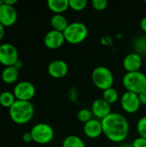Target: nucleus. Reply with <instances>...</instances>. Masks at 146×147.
<instances>
[{
	"instance_id": "f257e3e1",
	"label": "nucleus",
	"mask_w": 146,
	"mask_h": 147,
	"mask_svg": "<svg viewBox=\"0 0 146 147\" xmlns=\"http://www.w3.org/2000/svg\"><path fill=\"white\" fill-rule=\"evenodd\" d=\"M103 134L114 143H122L130 132V124L127 118L118 112H112L102 120Z\"/></svg>"
},
{
	"instance_id": "f03ea898",
	"label": "nucleus",
	"mask_w": 146,
	"mask_h": 147,
	"mask_svg": "<svg viewBox=\"0 0 146 147\" xmlns=\"http://www.w3.org/2000/svg\"><path fill=\"white\" fill-rule=\"evenodd\" d=\"M9 115L15 123L23 125L33 119L34 115V107L31 102L16 100L9 109Z\"/></svg>"
},
{
	"instance_id": "7ed1b4c3",
	"label": "nucleus",
	"mask_w": 146,
	"mask_h": 147,
	"mask_svg": "<svg viewBox=\"0 0 146 147\" xmlns=\"http://www.w3.org/2000/svg\"><path fill=\"white\" fill-rule=\"evenodd\" d=\"M63 34L66 42L72 45H77L86 40L89 29L83 22L76 21L70 22Z\"/></svg>"
},
{
	"instance_id": "20e7f679",
	"label": "nucleus",
	"mask_w": 146,
	"mask_h": 147,
	"mask_svg": "<svg viewBox=\"0 0 146 147\" xmlns=\"http://www.w3.org/2000/svg\"><path fill=\"white\" fill-rule=\"evenodd\" d=\"M122 84L126 91L139 95L146 90V74L141 71L126 72L122 78Z\"/></svg>"
},
{
	"instance_id": "39448f33",
	"label": "nucleus",
	"mask_w": 146,
	"mask_h": 147,
	"mask_svg": "<svg viewBox=\"0 0 146 147\" xmlns=\"http://www.w3.org/2000/svg\"><path fill=\"white\" fill-rule=\"evenodd\" d=\"M91 79L95 86L102 91L113 87L114 83V76L112 71L104 65H99L93 69Z\"/></svg>"
},
{
	"instance_id": "423d86ee",
	"label": "nucleus",
	"mask_w": 146,
	"mask_h": 147,
	"mask_svg": "<svg viewBox=\"0 0 146 147\" xmlns=\"http://www.w3.org/2000/svg\"><path fill=\"white\" fill-rule=\"evenodd\" d=\"M33 141L40 145L50 143L54 138V130L47 123H37L30 130Z\"/></svg>"
},
{
	"instance_id": "0eeeda50",
	"label": "nucleus",
	"mask_w": 146,
	"mask_h": 147,
	"mask_svg": "<svg viewBox=\"0 0 146 147\" xmlns=\"http://www.w3.org/2000/svg\"><path fill=\"white\" fill-rule=\"evenodd\" d=\"M12 92L16 100L30 102L34 97L36 90L31 82L21 81L15 84Z\"/></svg>"
},
{
	"instance_id": "6e6552de",
	"label": "nucleus",
	"mask_w": 146,
	"mask_h": 147,
	"mask_svg": "<svg viewBox=\"0 0 146 147\" xmlns=\"http://www.w3.org/2000/svg\"><path fill=\"white\" fill-rule=\"evenodd\" d=\"M120 102L122 109L127 114L137 113L142 106L139 95L126 90L121 95Z\"/></svg>"
},
{
	"instance_id": "1a4fd4ad",
	"label": "nucleus",
	"mask_w": 146,
	"mask_h": 147,
	"mask_svg": "<svg viewBox=\"0 0 146 147\" xmlns=\"http://www.w3.org/2000/svg\"><path fill=\"white\" fill-rule=\"evenodd\" d=\"M19 59L17 48L10 43H3L0 45V64L6 66L14 65Z\"/></svg>"
},
{
	"instance_id": "9d476101",
	"label": "nucleus",
	"mask_w": 146,
	"mask_h": 147,
	"mask_svg": "<svg viewBox=\"0 0 146 147\" xmlns=\"http://www.w3.org/2000/svg\"><path fill=\"white\" fill-rule=\"evenodd\" d=\"M47 72L53 78H63L69 72V65L63 59H54L49 63Z\"/></svg>"
},
{
	"instance_id": "9b49d317",
	"label": "nucleus",
	"mask_w": 146,
	"mask_h": 147,
	"mask_svg": "<svg viewBox=\"0 0 146 147\" xmlns=\"http://www.w3.org/2000/svg\"><path fill=\"white\" fill-rule=\"evenodd\" d=\"M65 42V36L63 32L51 29L48 31L44 37V44L45 46L51 50H56L61 47Z\"/></svg>"
},
{
	"instance_id": "f8f14e48",
	"label": "nucleus",
	"mask_w": 146,
	"mask_h": 147,
	"mask_svg": "<svg viewBox=\"0 0 146 147\" xmlns=\"http://www.w3.org/2000/svg\"><path fill=\"white\" fill-rule=\"evenodd\" d=\"M18 14L14 6L2 4L0 6V23L5 27H10L17 21Z\"/></svg>"
},
{
	"instance_id": "ddd939ff",
	"label": "nucleus",
	"mask_w": 146,
	"mask_h": 147,
	"mask_svg": "<svg viewBox=\"0 0 146 147\" xmlns=\"http://www.w3.org/2000/svg\"><path fill=\"white\" fill-rule=\"evenodd\" d=\"M122 65L126 72L139 71L143 65V57L135 52L129 53L124 57Z\"/></svg>"
},
{
	"instance_id": "4468645a",
	"label": "nucleus",
	"mask_w": 146,
	"mask_h": 147,
	"mask_svg": "<svg viewBox=\"0 0 146 147\" xmlns=\"http://www.w3.org/2000/svg\"><path fill=\"white\" fill-rule=\"evenodd\" d=\"M90 110L93 114L94 118H96L101 121L113 112L111 105L108 103L104 99H102V97L97 98L92 102Z\"/></svg>"
},
{
	"instance_id": "2eb2a0df",
	"label": "nucleus",
	"mask_w": 146,
	"mask_h": 147,
	"mask_svg": "<svg viewBox=\"0 0 146 147\" xmlns=\"http://www.w3.org/2000/svg\"><path fill=\"white\" fill-rule=\"evenodd\" d=\"M83 134L89 139H97L103 134L102 121L93 118L83 124Z\"/></svg>"
},
{
	"instance_id": "dca6fc26",
	"label": "nucleus",
	"mask_w": 146,
	"mask_h": 147,
	"mask_svg": "<svg viewBox=\"0 0 146 147\" xmlns=\"http://www.w3.org/2000/svg\"><path fill=\"white\" fill-rule=\"evenodd\" d=\"M19 77V70L16 69L14 65L6 66L2 71L1 73V79L3 83L7 84H14L17 81Z\"/></svg>"
},
{
	"instance_id": "f3484780",
	"label": "nucleus",
	"mask_w": 146,
	"mask_h": 147,
	"mask_svg": "<svg viewBox=\"0 0 146 147\" xmlns=\"http://www.w3.org/2000/svg\"><path fill=\"white\" fill-rule=\"evenodd\" d=\"M50 24L54 30L64 32L69 25L67 18L63 14H54L50 19Z\"/></svg>"
},
{
	"instance_id": "a211bd4d",
	"label": "nucleus",
	"mask_w": 146,
	"mask_h": 147,
	"mask_svg": "<svg viewBox=\"0 0 146 147\" xmlns=\"http://www.w3.org/2000/svg\"><path fill=\"white\" fill-rule=\"evenodd\" d=\"M48 9L54 14H63L69 8V0H48Z\"/></svg>"
},
{
	"instance_id": "6ab92c4d",
	"label": "nucleus",
	"mask_w": 146,
	"mask_h": 147,
	"mask_svg": "<svg viewBox=\"0 0 146 147\" xmlns=\"http://www.w3.org/2000/svg\"><path fill=\"white\" fill-rule=\"evenodd\" d=\"M133 47V52L139 53L142 57L146 56V35L142 34L137 36L132 44Z\"/></svg>"
},
{
	"instance_id": "aec40b11",
	"label": "nucleus",
	"mask_w": 146,
	"mask_h": 147,
	"mask_svg": "<svg viewBox=\"0 0 146 147\" xmlns=\"http://www.w3.org/2000/svg\"><path fill=\"white\" fill-rule=\"evenodd\" d=\"M62 147H86V145L81 137L71 134L66 136L62 142Z\"/></svg>"
},
{
	"instance_id": "412c9836",
	"label": "nucleus",
	"mask_w": 146,
	"mask_h": 147,
	"mask_svg": "<svg viewBox=\"0 0 146 147\" xmlns=\"http://www.w3.org/2000/svg\"><path fill=\"white\" fill-rule=\"evenodd\" d=\"M120 98V96L118 90L114 87L107 89V90H103V92H102V99H104L110 105L115 103Z\"/></svg>"
},
{
	"instance_id": "4be33fe9",
	"label": "nucleus",
	"mask_w": 146,
	"mask_h": 147,
	"mask_svg": "<svg viewBox=\"0 0 146 147\" xmlns=\"http://www.w3.org/2000/svg\"><path fill=\"white\" fill-rule=\"evenodd\" d=\"M16 101L13 92L11 91H3L0 94V105L3 108L9 109Z\"/></svg>"
},
{
	"instance_id": "5701e85b",
	"label": "nucleus",
	"mask_w": 146,
	"mask_h": 147,
	"mask_svg": "<svg viewBox=\"0 0 146 147\" xmlns=\"http://www.w3.org/2000/svg\"><path fill=\"white\" fill-rule=\"evenodd\" d=\"M77 117L78 121L83 122V124L94 118L90 109H87V108H83V109H79L77 114Z\"/></svg>"
},
{
	"instance_id": "b1692460",
	"label": "nucleus",
	"mask_w": 146,
	"mask_h": 147,
	"mask_svg": "<svg viewBox=\"0 0 146 147\" xmlns=\"http://www.w3.org/2000/svg\"><path fill=\"white\" fill-rule=\"evenodd\" d=\"M136 129L139 137L146 139V115L140 117L137 122Z\"/></svg>"
},
{
	"instance_id": "393cba45",
	"label": "nucleus",
	"mask_w": 146,
	"mask_h": 147,
	"mask_svg": "<svg viewBox=\"0 0 146 147\" xmlns=\"http://www.w3.org/2000/svg\"><path fill=\"white\" fill-rule=\"evenodd\" d=\"M88 4L87 0H69L70 8L75 11H81L86 8Z\"/></svg>"
},
{
	"instance_id": "a878e982",
	"label": "nucleus",
	"mask_w": 146,
	"mask_h": 147,
	"mask_svg": "<svg viewBox=\"0 0 146 147\" xmlns=\"http://www.w3.org/2000/svg\"><path fill=\"white\" fill-rule=\"evenodd\" d=\"M108 2L107 0H92L91 5L96 10H104L108 7Z\"/></svg>"
},
{
	"instance_id": "bb28decb",
	"label": "nucleus",
	"mask_w": 146,
	"mask_h": 147,
	"mask_svg": "<svg viewBox=\"0 0 146 147\" xmlns=\"http://www.w3.org/2000/svg\"><path fill=\"white\" fill-rule=\"evenodd\" d=\"M133 147H146V139L142 137H137L132 143Z\"/></svg>"
},
{
	"instance_id": "cd10ccee",
	"label": "nucleus",
	"mask_w": 146,
	"mask_h": 147,
	"mask_svg": "<svg viewBox=\"0 0 146 147\" xmlns=\"http://www.w3.org/2000/svg\"><path fill=\"white\" fill-rule=\"evenodd\" d=\"M22 140H23V142H25V143H30L31 141H33V138H32L31 133H30V132L24 133V134H22Z\"/></svg>"
},
{
	"instance_id": "c85d7f7f",
	"label": "nucleus",
	"mask_w": 146,
	"mask_h": 147,
	"mask_svg": "<svg viewBox=\"0 0 146 147\" xmlns=\"http://www.w3.org/2000/svg\"><path fill=\"white\" fill-rule=\"evenodd\" d=\"M139 100H140L141 105L146 106V90L143 91L142 93H140L139 95Z\"/></svg>"
},
{
	"instance_id": "c756f323",
	"label": "nucleus",
	"mask_w": 146,
	"mask_h": 147,
	"mask_svg": "<svg viewBox=\"0 0 146 147\" xmlns=\"http://www.w3.org/2000/svg\"><path fill=\"white\" fill-rule=\"evenodd\" d=\"M140 28L145 33H146V16H144L140 21Z\"/></svg>"
},
{
	"instance_id": "7c9ffc66",
	"label": "nucleus",
	"mask_w": 146,
	"mask_h": 147,
	"mask_svg": "<svg viewBox=\"0 0 146 147\" xmlns=\"http://www.w3.org/2000/svg\"><path fill=\"white\" fill-rule=\"evenodd\" d=\"M14 66L16 68V69H18V70H21L22 67H23V63H22V61L19 59L17 61H16V63L14 65Z\"/></svg>"
},
{
	"instance_id": "2f4dec72",
	"label": "nucleus",
	"mask_w": 146,
	"mask_h": 147,
	"mask_svg": "<svg viewBox=\"0 0 146 147\" xmlns=\"http://www.w3.org/2000/svg\"><path fill=\"white\" fill-rule=\"evenodd\" d=\"M4 34H5V28H4V27L0 23V41L3 39Z\"/></svg>"
},
{
	"instance_id": "473e14b6",
	"label": "nucleus",
	"mask_w": 146,
	"mask_h": 147,
	"mask_svg": "<svg viewBox=\"0 0 146 147\" xmlns=\"http://www.w3.org/2000/svg\"><path fill=\"white\" fill-rule=\"evenodd\" d=\"M3 3L5 4L10 5V6H14L17 3V1L16 0H3Z\"/></svg>"
},
{
	"instance_id": "72a5a7b5",
	"label": "nucleus",
	"mask_w": 146,
	"mask_h": 147,
	"mask_svg": "<svg viewBox=\"0 0 146 147\" xmlns=\"http://www.w3.org/2000/svg\"><path fill=\"white\" fill-rule=\"evenodd\" d=\"M119 147H133V146L130 143H124V144L120 145Z\"/></svg>"
},
{
	"instance_id": "f704fd0d",
	"label": "nucleus",
	"mask_w": 146,
	"mask_h": 147,
	"mask_svg": "<svg viewBox=\"0 0 146 147\" xmlns=\"http://www.w3.org/2000/svg\"><path fill=\"white\" fill-rule=\"evenodd\" d=\"M2 4H3V0H0V6H1Z\"/></svg>"
},
{
	"instance_id": "c9c22d12",
	"label": "nucleus",
	"mask_w": 146,
	"mask_h": 147,
	"mask_svg": "<svg viewBox=\"0 0 146 147\" xmlns=\"http://www.w3.org/2000/svg\"><path fill=\"white\" fill-rule=\"evenodd\" d=\"M145 71H146V60H145Z\"/></svg>"
},
{
	"instance_id": "e433bc0d",
	"label": "nucleus",
	"mask_w": 146,
	"mask_h": 147,
	"mask_svg": "<svg viewBox=\"0 0 146 147\" xmlns=\"http://www.w3.org/2000/svg\"><path fill=\"white\" fill-rule=\"evenodd\" d=\"M145 3H146V0H145Z\"/></svg>"
},
{
	"instance_id": "4c0bfd02",
	"label": "nucleus",
	"mask_w": 146,
	"mask_h": 147,
	"mask_svg": "<svg viewBox=\"0 0 146 147\" xmlns=\"http://www.w3.org/2000/svg\"><path fill=\"white\" fill-rule=\"evenodd\" d=\"M0 108H1V105H0Z\"/></svg>"
}]
</instances>
